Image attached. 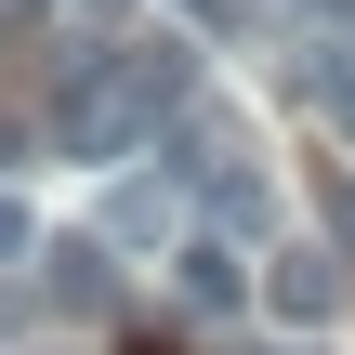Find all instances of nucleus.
Returning <instances> with one entry per match:
<instances>
[{"mask_svg": "<svg viewBox=\"0 0 355 355\" xmlns=\"http://www.w3.org/2000/svg\"><path fill=\"white\" fill-rule=\"evenodd\" d=\"M92 237H105V250H184V184H171V171H132Z\"/></svg>", "mask_w": 355, "mask_h": 355, "instance_id": "1", "label": "nucleus"}, {"mask_svg": "<svg viewBox=\"0 0 355 355\" xmlns=\"http://www.w3.org/2000/svg\"><path fill=\"white\" fill-rule=\"evenodd\" d=\"M263 303H277L290 329H329V303H343V250H263Z\"/></svg>", "mask_w": 355, "mask_h": 355, "instance_id": "2", "label": "nucleus"}, {"mask_svg": "<svg viewBox=\"0 0 355 355\" xmlns=\"http://www.w3.org/2000/svg\"><path fill=\"white\" fill-rule=\"evenodd\" d=\"M40 290H53L66 316H105V303H119V250H105V237H53V250H40Z\"/></svg>", "mask_w": 355, "mask_h": 355, "instance_id": "3", "label": "nucleus"}, {"mask_svg": "<svg viewBox=\"0 0 355 355\" xmlns=\"http://www.w3.org/2000/svg\"><path fill=\"white\" fill-rule=\"evenodd\" d=\"M171 277H184V303H198V316H237V303H250L237 237H184V250H171Z\"/></svg>", "mask_w": 355, "mask_h": 355, "instance_id": "4", "label": "nucleus"}, {"mask_svg": "<svg viewBox=\"0 0 355 355\" xmlns=\"http://www.w3.org/2000/svg\"><path fill=\"white\" fill-rule=\"evenodd\" d=\"M198 184H211V224H224V237H263V224H277V184H263V171H237V158H211Z\"/></svg>", "mask_w": 355, "mask_h": 355, "instance_id": "5", "label": "nucleus"}, {"mask_svg": "<svg viewBox=\"0 0 355 355\" xmlns=\"http://www.w3.org/2000/svg\"><path fill=\"white\" fill-rule=\"evenodd\" d=\"M316 105H329V132L355 145V53H316Z\"/></svg>", "mask_w": 355, "mask_h": 355, "instance_id": "6", "label": "nucleus"}, {"mask_svg": "<svg viewBox=\"0 0 355 355\" xmlns=\"http://www.w3.org/2000/svg\"><path fill=\"white\" fill-rule=\"evenodd\" d=\"M329 250L355 263V184H329Z\"/></svg>", "mask_w": 355, "mask_h": 355, "instance_id": "7", "label": "nucleus"}, {"mask_svg": "<svg viewBox=\"0 0 355 355\" xmlns=\"http://www.w3.org/2000/svg\"><path fill=\"white\" fill-rule=\"evenodd\" d=\"M26 250H40V237H26V211L0 198V263H26Z\"/></svg>", "mask_w": 355, "mask_h": 355, "instance_id": "8", "label": "nucleus"}, {"mask_svg": "<svg viewBox=\"0 0 355 355\" xmlns=\"http://www.w3.org/2000/svg\"><path fill=\"white\" fill-rule=\"evenodd\" d=\"M79 13H92V26H119V13H132V0H79Z\"/></svg>", "mask_w": 355, "mask_h": 355, "instance_id": "9", "label": "nucleus"}, {"mask_svg": "<svg viewBox=\"0 0 355 355\" xmlns=\"http://www.w3.org/2000/svg\"><path fill=\"white\" fill-rule=\"evenodd\" d=\"M26 13H53V0H0V26H26Z\"/></svg>", "mask_w": 355, "mask_h": 355, "instance_id": "10", "label": "nucleus"}, {"mask_svg": "<svg viewBox=\"0 0 355 355\" xmlns=\"http://www.w3.org/2000/svg\"><path fill=\"white\" fill-rule=\"evenodd\" d=\"M184 13H198V26H224V13H237V0H184Z\"/></svg>", "mask_w": 355, "mask_h": 355, "instance_id": "11", "label": "nucleus"}, {"mask_svg": "<svg viewBox=\"0 0 355 355\" xmlns=\"http://www.w3.org/2000/svg\"><path fill=\"white\" fill-rule=\"evenodd\" d=\"M277 355H316V343H277Z\"/></svg>", "mask_w": 355, "mask_h": 355, "instance_id": "12", "label": "nucleus"}]
</instances>
